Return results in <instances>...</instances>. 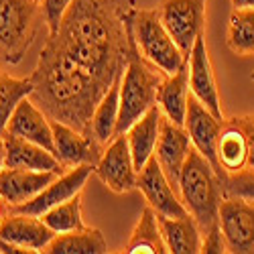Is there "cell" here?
<instances>
[{"instance_id": "6da1fadb", "label": "cell", "mask_w": 254, "mask_h": 254, "mask_svg": "<svg viewBox=\"0 0 254 254\" xmlns=\"http://www.w3.org/2000/svg\"><path fill=\"white\" fill-rule=\"evenodd\" d=\"M136 0H73L47 35L29 96L51 120L92 134L96 106L136 51Z\"/></svg>"}, {"instance_id": "7a4b0ae2", "label": "cell", "mask_w": 254, "mask_h": 254, "mask_svg": "<svg viewBox=\"0 0 254 254\" xmlns=\"http://www.w3.org/2000/svg\"><path fill=\"white\" fill-rule=\"evenodd\" d=\"M179 197L197 222L201 234L220 224V203L226 197L224 179L195 149L189 151L183 163L179 175Z\"/></svg>"}, {"instance_id": "3957f363", "label": "cell", "mask_w": 254, "mask_h": 254, "mask_svg": "<svg viewBox=\"0 0 254 254\" xmlns=\"http://www.w3.org/2000/svg\"><path fill=\"white\" fill-rule=\"evenodd\" d=\"M43 10L39 0H0V63L16 65L41 29Z\"/></svg>"}, {"instance_id": "277c9868", "label": "cell", "mask_w": 254, "mask_h": 254, "mask_svg": "<svg viewBox=\"0 0 254 254\" xmlns=\"http://www.w3.org/2000/svg\"><path fill=\"white\" fill-rule=\"evenodd\" d=\"M163 73L146 63L138 49L130 55L120 81V110H118V126L116 136L124 134L130 126L149 112L157 104V92L163 81Z\"/></svg>"}, {"instance_id": "5b68a950", "label": "cell", "mask_w": 254, "mask_h": 254, "mask_svg": "<svg viewBox=\"0 0 254 254\" xmlns=\"http://www.w3.org/2000/svg\"><path fill=\"white\" fill-rule=\"evenodd\" d=\"M132 35L140 57L163 75L175 73L187 59L161 23L157 8H136L132 18Z\"/></svg>"}, {"instance_id": "8992f818", "label": "cell", "mask_w": 254, "mask_h": 254, "mask_svg": "<svg viewBox=\"0 0 254 254\" xmlns=\"http://www.w3.org/2000/svg\"><path fill=\"white\" fill-rule=\"evenodd\" d=\"M207 0H161L157 12L161 23L173 37L183 57L189 59L193 43L205 27Z\"/></svg>"}, {"instance_id": "52a82bcc", "label": "cell", "mask_w": 254, "mask_h": 254, "mask_svg": "<svg viewBox=\"0 0 254 254\" xmlns=\"http://www.w3.org/2000/svg\"><path fill=\"white\" fill-rule=\"evenodd\" d=\"M94 173L114 193H130L136 189L138 171L132 161V153L126 134L114 136L104 146V153L96 163Z\"/></svg>"}, {"instance_id": "ba28073f", "label": "cell", "mask_w": 254, "mask_h": 254, "mask_svg": "<svg viewBox=\"0 0 254 254\" xmlns=\"http://www.w3.org/2000/svg\"><path fill=\"white\" fill-rule=\"evenodd\" d=\"M220 228L228 252L252 254L254 252V201L226 195L220 203Z\"/></svg>"}, {"instance_id": "9c48e42d", "label": "cell", "mask_w": 254, "mask_h": 254, "mask_svg": "<svg viewBox=\"0 0 254 254\" xmlns=\"http://www.w3.org/2000/svg\"><path fill=\"white\" fill-rule=\"evenodd\" d=\"M94 165H77L71 167L67 171H63L61 175H57L43 191L37 193L33 199L10 207V211L16 214H29V216H43L47 209H51L57 203H63L75 195L81 193L83 185L90 179V175L94 173Z\"/></svg>"}, {"instance_id": "30bf717a", "label": "cell", "mask_w": 254, "mask_h": 254, "mask_svg": "<svg viewBox=\"0 0 254 254\" xmlns=\"http://www.w3.org/2000/svg\"><path fill=\"white\" fill-rule=\"evenodd\" d=\"M136 189H140V193L146 199V205H151L157 216L181 218V216L189 214L179 197V193L175 191V187L163 173V169L155 155L146 161V165L138 171Z\"/></svg>"}, {"instance_id": "8fae6325", "label": "cell", "mask_w": 254, "mask_h": 254, "mask_svg": "<svg viewBox=\"0 0 254 254\" xmlns=\"http://www.w3.org/2000/svg\"><path fill=\"white\" fill-rule=\"evenodd\" d=\"M226 120H220L211 114L205 106L191 94L189 96V102H187V116H185V130L191 138V144L193 149L199 151L216 171L222 175V179L226 177L224 169L220 167L218 163V153H216V146H218V136H220V130L224 126Z\"/></svg>"}, {"instance_id": "7c38bea8", "label": "cell", "mask_w": 254, "mask_h": 254, "mask_svg": "<svg viewBox=\"0 0 254 254\" xmlns=\"http://www.w3.org/2000/svg\"><path fill=\"white\" fill-rule=\"evenodd\" d=\"M53 124V155L59 163L71 169L77 165H94L100 161L104 146L86 132L75 130L73 126L63 124L59 120H51Z\"/></svg>"}, {"instance_id": "4fadbf2b", "label": "cell", "mask_w": 254, "mask_h": 254, "mask_svg": "<svg viewBox=\"0 0 254 254\" xmlns=\"http://www.w3.org/2000/svg\"><path fill=\"white\" fill-rule=\"evenodd\" d=\"M187 67H189V90H191V94L216 118L226 120L224 110H222V100H220V92H218L216 75H214V67H211V61L207 55L203 35H199L195 39L193 49L187 59Z\"/></svg>"}, {"instance_id": "5bb4252c", "label": "cell", "mask_w": 254, "mask_h": 254, "mask_svg": "<svg viewBox=\"0 0 254 254\" xmlns=\"http://www.w3.org/2000/svg\"><path fill=\"white\" fill-rule=\"evenodd\" d=\"M193 149L191 138H189L185 126L175 124L173 120H169L165 114L161 118V130H159V140H157V149L155 157L163 169V173L167 179L171 181L175 187V191L179 193V175L183 163L189 155V151Z\"/></svg>"}, {"instance_id": "9a60e30c", "label": "cell", "mask_w": 254, "mask_h": 254, "mask_svg": "<svg viewBox=\"0 0 254 254\" xmlns=\"http://www.w3.org/2000/svg\"><path fill=\"white\" fill-rule=\"evenodd\" d=\"M61 173L55 171H31L18 167H2L0 169V197L8 207L20 205L33 199Z\"/></svg>"}, {"instance_id": "2e32d148", "label": "cell", "mask_w": 254, "mask_h": 254, "mask_svg": "<svg viewBox=\"0 0 254 254\" xmlns=\"http://www.w3.org/2000/svg\"><path fill=\"white\" fill-rule=\"evenodd\" d=\"M53 236H55V232L39 216L8 211L2 224H0V238L29 250L31 254L43 252L47 244L53 240Z\"/></svg>"}, {"instance_id": "e0dca14e", "label": "cell", "mask_w": 254, "mask_h": 254, "mask_svg": "<svg viewBox=\"0 0 254 254\" xmlns=\"http://www.w3.org/2000/svg\"><path fill=\"white\" fill-rule=\"evenodd\" d=\"M4 132L18 136V138H25V140H31L35 144H41V146H45L47 151L53 153L51 118L41 110L31 98H25L16 106V110L12 112Z\"/></svg>"}, {"instance_id": "ac0fdd59", "label": "cell", "mask_w": 254, "mask_h": 254, "mask_svg": "<svg viewBox=\"0 0 254 254\" xmlns=\"http://www.w3.org/2000/svg\"><path fill=\"white\" fill-rule=\"evenodd\" d=\"M2 142H4V167L31 169V171H55V173L67 171L59 163V159L41 144L12 136L8 132H2Z\"/></svg>"}, {"instance_id": "d6986e66", "label": "cell", "mask_w": 254, "mask_h": 254, "mask_svg": "<svg viewBox=\"0 0 254 254\" xmlns=\"http://www.w3.org/2000/svg\"><path fill=\"white\" fill-rule=\"evenodd\" d=\"M218 163L224 169V173H236L242 171L248 165V138L242 118H230L224 122L220 136H218Z\"/></svg>"}, {"instance_id": "ffe728a7", "label": "cell", "mask_w": 254, "mask_h": 254, "mask_svg": "<svg viewBox=\"0 0 254 254\" xmlns=\"http://www.w3.org/2000/svg\"><path fill=\"white\" fill-rule=\"evenodd\" d=\"M161 118H163V110L159 104H155L149 112L142 114L130 128L124 132L126 138H128V146H130L136 171H140L146 165V161L155 155L159 130H161Z\"/></svg>"}, {"instance_id": "44dd1931", "label": "cell", "mask_w": 254, "mask_h": 254, "mask_svg": "<svg viewBox=\"0 0 254 254\" xmlns=\"http://www.w3.org/2000/svg\"><path fill=\"white\" fill-rule=\"evenodd\" d=\"M189 96H191V90H189V67L187 63H183L175 73L163 77L157 92V104L161 106L163 114L169 120L183 126L187 116Z\"/></svg>"}, {"instance_id": "7402d4cb", "label": "cell", "mask_w": 254, "mask_h": 254, "mask_svg": "<svg viewBox=\"0 0 254 254\" xmlns=\"http://www.w3.org/2000/svg\"><path fill=\"white\" fill-rule=\"evenodd\" d=\"M161 234L167 246V252L171 254H197L201 248V230L191 214L181 218H167L157 216Z\"/></svg>"}, {"instance_id": "603a6c76", "label": "cell", "mask_w": 254, "mask_h": 254, "mask_svg": "<svg viewBox=\"0 0 254 254\" xmlns=\"http://www.w3.org/2000/svg\"><path fill=\"white\" fill-rule=\"evenodd\" d=\"M43 252L45 254H106L108 252V242H106L102 230L83 226L79 230L55 234Z\"/></svg>"}, {"instance_id": "cb8c5ba5", "label": "cell", "mask_w": 254, "mask_h": 254, "mask_svg": "<svg viewBox=\"0 0 254 254\" xmlns=\"http://www.w3.org/2000/svg\"><path fill=\"white\" fill-rule=\"evenodd\" d=\"M124 252L126 254H140V252L142 254H165L167 252L159 218L151 205H146L142 209V214L130 234V240L124 246Z\"/></svg>"}, {"instance_id": "d4e9b609", "label": "cell", "mask_w": 254, "mask_h": 254, "mask_svg": "<svg viewBox=\"0 0 254 254\" xmlns=\"http://www.w3.org/2000/svg\"><path fill=\"white\" fill-rule=\"evenodd\" d=\"M120 81L118 77L110 90L104 94L100 104L96 106L94 116H92V136L106 146L116 136V126H118V110H120Z\"/></svg>"}, {"instance_id": "484cf974", "label": "cell", "mask_w": 254, "mask_h": 254, "mask_svg": "<svg viewBox=\"0 0 254 254\" xmlns=\"http://www.w3.org/2000/svg\"><path fill=\"white\" fill-rule=\"evenodd\" d=\"M33 90V77H12L0 69V136L6 130V124L16 110V106L25 98H29Z\"/></svg>"}, {"instance_id": "4316f807", "label": "cell", "mask_w": 254, "mask_h": 254, "mask_svg": "<svg viewBox=\"0 0 254 254\" xmlns=\"http://www.w3.org/2000/svg\"><path fill=\"white\" fill-rule=\"evenodd\" d=\"M226 43L236 55H254V8L232 10Z\"/></svg>"}, {"instance_id": "83f0119b", "label": "cell", "mask_w": 254, "mask_h": 254, "mask_svg": "<svg viewBox=\"0 0 254 254\" xmlns=\"http://www.w3.org/2000/svg\"><path fill=\"white\" fill-rule=\"evenodd\" d=\"M43 220L55 234H63V232H71V230H79L83 228V218H81V197L75 195L63 203L53 205L51 209H47L43 216H39Z\"/></svg>"}, {"instance_id": "f1b7e54d", "label": "cell", "mask_w": 254, "mask_h": 254, "mask_svg": "<svg viewBox=\"0 0 254 254\" xmlns=\"http://www.w3.org/2000/svg\"><path fill=\"white\" fill-rule=\"evenodd\" d=\"M224 191L226 195H238L254 201V171L246 167L242 171L228 173L224 177Z\"/></svg>"}, {"instance_id": "f546056e", "label": "cell", "mask_w": 254, "mask_h": 254, "mask_svg": "<svg viewBox=\"0 0 254 254\" xmlns=\"http://www.w3.org/2000/svg\"><path fill=\"white\" fill-rule=\"evenodd\" d=\"M73 0H41V10H43V20L49 33H55L59 29V23L63 14L67 12Z\"/></svg>"}, {"instance_id": "4dcf8cb0", "label": "cell", "mask_w": 254, "mask_h": 254, "mask_svg": "<svg viewBox=\"0 0 254 254\" xmlns=\"http://www.w3.org/2000/svg\"><path fill=\"white\" fill-rule=\"evenodd\" d=\"M199 252H203V254H222V252H228L220 224L211 226L207 232H203V234H201V248H199Z\"/></svg>"}, {"instance_id": "1f68e13d", "label": "cell", "mask_w": 254, "mask_h": 254, "mask_svg": "<svg viewBox=\"0 0 254 254\" xmlns=\"http://www.w3.org/2000/svg\"><path fill=\"white\" fill-rule=\"evenodd\" d=\"M244 130H246V138H248V169L254 171V118L252 116H240Z\"/></svg>"}, {"instance_id": "d6a6232c", "label": "cell", "mask_w": 254, "mask_h": 254, "mask_svg": "<svg viewBox=\"0 0 254 254\" xmlns=\"http://www.w3.org/2000/svg\"><path fill=\"white\" fill-rule=\"evenodd\" d=\"M234 8H254V0H232Z\"/></svg>"}, {"instance_id": "836d02e7", "label": "cell", "mask_w": 254, "mask_h": 254, "mask_svg": "<svg viewBox=\"0 0 254 254\" xmlns=\"http://www.w3.org/2000/svg\"><path fill=\"white\" fill-rule=\"evenodd\" d=\"M8 211H10V207L6 205V201H4L2 197H0V224H2V220L6 218V214H8Z\"/></svg>"}, {"instance_id": "e575fe53", "label": "cell", "mask_w": 254, "mask_h": 254, "mask_svg": "<svg viewBox=\"0 0 254 254\" xmlns=\"http://www.w3.org/2000/svg\"><path fill=\"white\" fill-rule=\"evenodd\" d=\"M4 167V142H2V136H0V169Z\"/></svg>"}, {"instance_id": "d590c367", "label": "cell", "mask_w": 254, "mask_h": 254, "mask_svg": "<svg viewBox=\"0 0 254 254\" xmlns=\"http://www.w3.org/2000/svg\"><path fill=\"white\" fill-rule=\"evenodd\" d=\"M250 79H252V81H254V71H252V75H250Z\"/></svg>"}, {"instance_id": "8d00e7d4", "label": "cell", "mask_w": 254, "mask_h": 254, "mask_svg": "<svg viewBox=\"0 0 254 254\" xmlns=\"http://www.w3.org/2000/svg\"><path fill=\"white\" fill-rule=\"evenodd\" d=\"M39 2H41V0H39Z\"/></svg>"}, {"instance_id": "74e56055", "label": "cell", "mask_w": 254, "mask_h": 254, "mask_svg": "<svg viewBox=\"0 0 254 254\" xmlns=\"http://www.w3.org/2000/svg\"><path fill=\"white\" fill-rule=\"evenodd\" d=\"M252 118H254V116H252Z\"/></svg>"}]
</instances>
